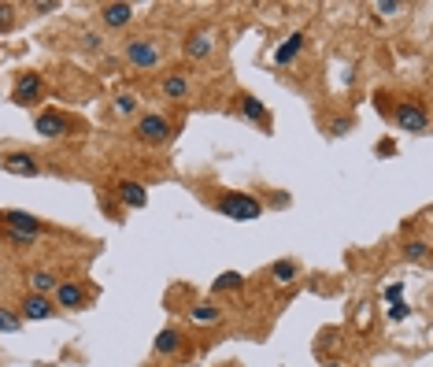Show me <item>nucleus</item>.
Listing matches in <instances>:
<instances>
[{"label": "nucleus", "mask_w": 433, "mask_h": 367, "mask_svg": "<svg viewBox=\"0 0 433 367\" xmlns=\"http://www.w3.org/2000/svg\"><path fill=\"white\" fill-rule=\"evenodd\" d=\"M15 330H23V316L12 308H0V334H15Z\"/></svg>", "instance_id": "22"}, {"label": "nucleus", "mask_w": 433, "mask_h": 367, "mask_svg": "<svg viewBox=\"0 0 433 367\" xmlns=\"http://www.w3.org/2000/svg\"><path fill=\"white\" fill-rule=\"evenodd\" d=\"M37 96H41V74L37 71L19 74V82H15V89H12V104H34Z\"/></svg>", "instance_id": "7"}, {"label": "nucleus", "mask_w": 433, "mask_h": 367, "mask_svg": "<svg viewBox=\"0 0 433 367\" xmlns=\"http://www.w3.org/2000/svg\"><path fill=\"white\" fill-rule=\"evenodd\" d=\"M56 286H60V278L52 271H34V275H30V289H34L37 297H52V293H56Z\"/></svg>", "instance_id": "18"}, {"label": "nucleus", "mask_w": 433, "mask_h": 367, "mask_svg": "<svg viewBox=\"0 0 433 367\" xmlns=\"http://www.w3.org/2000/svg\"><path fill=\"white\" fill-rule=\"evenodd\" d=\"M304 34H300V30H297V34H289L285 41H281V45H278V52H274V63H278V67H285V63H293L297 56H300V49H304Z\"/></svg>", "instance_id": "14"}, {"label": "nucleus", "mask_w": 433, "mask_h": 367, "mask_svg": "<svg viewBox=\"0 0 433 367\" xmlns=\"http://www.w3.org/2000/svg\"><path fill=\"white\" fill-rule=\"evenodd\" d=\"M15 26V4H0V34Z\"/></svg>", "instance_id": "25"}, {"label": "nucleus", "mask_w": 433, "mask_h": 367, "mask_svg": "<svg viewBox=\"0 0 433 367\" xmlns=\"http://www.w3.org/2000/svg\"><path fill=\"white\" fill-rule=\"evenodd\" d=\"M352 130V119H333V123H330V137H344V134H348Z\"/></svg>", "instance_id": "28"}, {"label": "nucleus", "mask_w": 433, "mask_h": 367, "mask_svg": "<svg viewBox=\"0 0 433 367\" xmlns=\"http://www.w3.org/2000/svg\"><path fill=\"white\" fill-rule=\"evenodd\" d=\"M19 316H23V319H48V316H52V297H37V293L23 297Z\"/></svg>", "instance_id": "13"}, {"label": "nucleus", "mask_w": 433, "mask_h": 367, "mask_svg": "<svg viewBox=\"0 0 433 367\" xmlns=\"http://www.w3.org/2000/svg\"><path fill=\"white\" fill-rule=\"evenodd\" d=\"M407 316H411V305H404V300H396V305L389 308V319H393V323H404Z\"/></svg>", "instance_id": "29"}, {"label": "nucleus", "mask_w": 433, "mask_h": 367, "mask_svg": "<svg viewBox=\"0 0 433 367\" xmlns=\"http://www.w3.org/2000/svg\"><path fill=\"white\" fill-rule=\"evenodd\" d=\"M215 212L219 215H230V219H237V223H252V219H259L263 215V200L259 197H252V193H222L219 200H215Z\"/></svg>", "instance_id": "1"}, {"label": "nucleus", "mask_w": 433, "mask_h": 367, "mask_svg": "<svg viewBox=\"0 0 433 367\" xmlns=\"http://www.w3.org/2000/svg\"><path fill=\"white\" fill-rule=\"evenodd\" d=\"M56 0H37V4H34V12H41V15H48V12H56Z\"/></svg>", "instance_id": "31"}, {"label": "nucleus", "mask_w": 433, "mask_h": 367, "mask_svg": "<svg viewBox=\"0 0 433 367\" xmlns=\"http://www.w3.org/2000/svg\"><path fill=\"white\" fill-rule=\"evenodd\" d=\"M374 12L378 15H400V12H404V4H400V0H378Z\"/></svg>", "instance_id": "26"}, {"label": "nucleus", "mask_w": 433, "mask_h": 367, "mask_svg": "<svg viewBox=\"0 0 433 367\" xmlns=\"http://www.w3.org/2000/svg\"><path fill=\"white\" fill-rule=\"evenodd\" d=\"M237 112H241V115L248 119V123L270 126V115H267L263 101H259V96H252V93H241V96H237Z\"/></svg>", "instance_id": "10"}, {"label": "nucleus", "mask_w": 433, "mask_h": 367, "mask_svg": "<svg viewBox=\"0 0 433 367\" xmlns=\"http://www.w3.org/2000/svg\"><path fill=\"white\" fill-rule=\"evenodd\" d=\"M393 119H396V126H400V130H407V134H426V126H430L426 108L415 104V101L400 104L396 112H393Z\"/></svg>", "instance_id": "5"}, {"label": "nucleus", "mask_w": 433, "mask_h": 367, "mask_svg": "<svg viewBox=\"0 0 433 367\" xmlns=\"http://www.w3.org/2000/svg\"><path fill=\"white\" fill-rule=\"evenodd\" d=\"M385 300H393V305H396V300L400 297H404V282H393V286H385V293H382Z\"/></svg>", "instance_id": "30"}, {"label": "nucleus", "mask_w": 433, "mask_h": 367, "mask_svg": "<svg viewBox=\"0 0 433 367\" xmlns=\"http://www.w3.org/2000/svg\"><path fill=\"white\" fill-rule=\"evenodd\" d=\"M34 130L41 137H67L71 134V119L63 115V112H41L34 119Z\"/></svg>", "instance_id": "6"}, {"label": "nucleus", "mask_w": 433, "mask_h": 367, "mask_svg": "<svg viewBox=\"0 0 433 367\" xmlns=\"http://www.w3.org/2000/svg\"><path fill=\"white\" fill-rule=\"evenodd\" d=\"M270 278H274L278 286H289L297 278V264L293 260H274L270 264Z\"/></svg>", "instance_id": "20"}, {"label": "nucleus", "mask_w": 433, "mask_h": 367, "mask_svg": "<svg viewBox=\"0 0 433 367\" xmlns=\"http://www.w3.org/2000/svg\"><path fill=\"white\" fill-rule=\"evenodd\" d=\"M404 256H407L411 264H422V260L430 256V245H426V241H411L407 249H404Z\"/></svg>", "instance_id": "24"}, {"label": "nucleus", "mask_w": 433, "mask_h": 367, "mask_svg": "<svg viewBox=\"0 0 433 367\" xmlns=\"http://www.w3.org/2000/svg\"><path fill=\"white\" fill-rule=\"evenodd\" d=\"M189 319L197 323V327H215V323H222V308L219 305H197L189 311Z\"/></svg>", "instance_id": "19"}, {"label": "nucleus", "mask_w": 433, "mask_h": 367, "mask_svg": "<svg viewBox=\"0 0 433 367\" xmlns=\"http://www.w3.org/2000/svg\"><path fill=\"white\" fill-rule=\"evenodd\" d=\"M0 223H4V230L8 234H19V237H41L45 234V223L37 219V215H30V212H19V208H12V212H4L0 215Z\"/></svg>", "instance_id": "2"}, {"label": "nucleus", "mask_w": 433, "mask_h": 367, "mask_svg": "<svg viewBox=\"0 0 433 367\" xmlns=\"http://www.w3.org/2000/svg\"><path fill=\"white\" fill-rule=\"evenodd\" d=\"M326 367H344V364H326Z\"/></svg>", "instance_id": "32"}, {"label": "nucleus", "mask_w": 433, "mask_h": 367, "mask_svg": "<svg viewBox=\"0 0 433 367\" xmlns=\"http://www.w3.org/2000/svg\"><path fill=\"white\" fill-rule=\"evenodd\" d=\"M159 56H164V52H159V45L156 41H148V37H134V41H126V63L130 67H156L159 63Z\"/></svg>", "instance_id": "4"}, {"label": "nucleus", "mask_w": 433, "mask_h": 367, "mask_svg": "<svg viewBox=\"0 0 433 367\" xmlns=\"http://www.w3.org/2000/svg\"><path fill=\"white\" fill-rule=\"evenodd\" d=\"M4 171L23 175V178H34V175H41V164H37L34 153H8L4 156Z\"/></svg>", "instance_id": "9"}, {"label": "nucleus", "mask_w": 433, "mask_h": 367, "mask_svg": "<svg viewBox=\"0 0 433 367\" xmlns=\"http://www.w3.org/2000/svg\"><path fill=\"white\" fill-rule=\"evenodd\" d=\"M137 112V96L134 93H118L115 96V115H134Z\"/></svg>", "instance_id": "23"}, {"label": "nucleus", "mask_w": 433, "mask_h": 367, "mask_svg": "<svg viewBox=\"0 0 433 367\" xmlns=\"http://www.w3.org/2000/svg\"><path fill=\"white\" fill-rule=\"evenodd\" d=\"M134 134H137L145 145H164V142H170V134H175V130H170V123H167L164 115L148 112V115L137 119V130H134Z\"/></svg>", "instance_id": "3"}, {"label": "nucleus", "mask_w": 433, "mask_h": 367, "mask_svg": "<svg viewBox=\"0 0 433 367\" xmlns=\"http://www.w3.org/2000/svg\"><path fill=\"white\" fill-rule=\"evenodd\" d=\"M100 23L107 30H123L134 23V4H123V0H115V4H104L100 8Z\"/></svg>", "instance_id": "8"}, {"label": "nucleus", "mask_w": 433, "mask_h": 367, "mask_svg": "<svg viewBox=\"0 0 433 367\" xmlns=\"http://www.w3.org/2000/svg\"><path fill=\"white\" fill-rule=\"evenodd\" d=\"M100 45H104V37L96 34V30H85V34H82V49H89V52H100Z\"/></svg>", "instance_id": "27"}, {"label": "nucleus", "mask_w": 433, "mask_h": 367, "mask_svg": "<svg viewBox=\"0 0 433 367\" xmlns=\"http://www.w3.org/2000/svg\"><path fill=\"white\" fill-rule=\"evenodd\" d=\"M182 349V334L175 327H164L156 334V341H152V352L156 356H170V352H178Z\"/></svg>", "instance_id": "15"}, {"label": "nucleus", "mask_w": 433, "mask_h": 367, "mask_svg": "<svg viewBox=\"0 0 433 367\" xmlns=\"http://www.w3.org/2000/svg\"><path fill=\"white\" fill-rule=\"evenodd\" d=\"M118 200L126 204V208H145L148 204V189L141 186V182H118Z\"/></svg>", "instance_id": "12"}, {"label": "nucleus", "mask_w": 433, "mask_h": 367, "mask_svg": "<svg viewBox=\"0 0 433 367\" xmlns=\"http://www.w3.org/2000/svg\"><path fill=\"white\" fill-rule=\"evenodd\" d=\"M241 286H245V275H237V271H222V275L211 282L215 293H226V289H241Z\"/></svg>", "instance_id": "21"}, {"label": "nucleus", "mask_w": 433, "mask_h": 367, "mask_svg": "<svg viewBox=\"0 0 433 367\" xmlns=\"http://www.w3.org/2000/svg\"><path fill=\"white\" fill-rule=\"evenodd\" d=\"M56 305H60L63 311H78V308L85 305L82 282H60V286H56Z\"/></svg>", "instance_id": "11"}, {"label": "nucleus", "mask_w": 433, "mask_h": 367, "mask_svg": "<svg viewBox=\"0 0 433 367\" xmlns=\"http://www.w3.org/2000/svg\"><path fill=\"white\" fill-rule=\"evenodd\" d=\"M159 93L170 96V101H182V96H189V78L186 74H167V78L159 82Z\"/></svg>", "instance_id": "16"}, {"label": "nucleus", "mask_w": 433, "mask_h": 367, "mask_svg": "<svg viewBox=\"0 0 433 367\" xmlns=\"http://www.w3.org/2000/svg\"><path fill=\"white\" fill-rule=\"evenodd\" d=\"M211 34H189L186 37V56H193V60H208L211 56Z\"/></svg>", "instance_id": "17"}]
</instances>
